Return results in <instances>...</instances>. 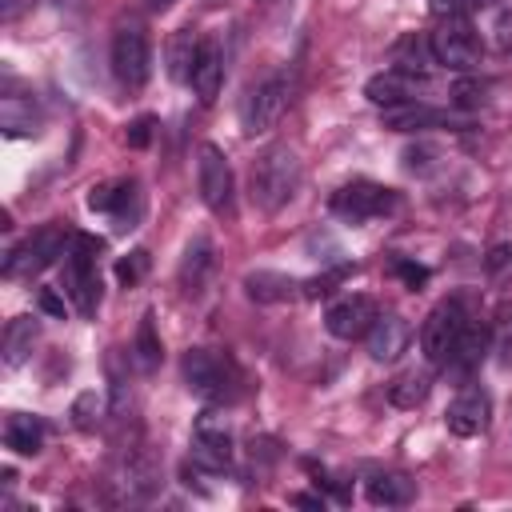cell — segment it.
I'll return each instance as SVG.
<instances>
[{"label":"cell","instance_id":"13","mask_svg":"<svg viewBox=\"0 0 512 512\" xmlns=\"http://www.w3.org/2000/svg\"><path fill=\"white\" fill-rule=\"evenodd\" d=\"M408 320L404 316H396V312H388V316H376L372 320V328H368V356L372 360H380V364H388V360H396L404 348H408Z\"/></svg>","mask_w":512,"mask_h":512},{"label":"cell","instance_id":"36","mask_svg":"<svg viewBox=\"0 0 512 512\" xmlns=\"http://www.w3.org/2000/svg\"><path fill=\"white\" fill-rule=\"evenodd\" d=\"M480 100H484V88H480V84H472V80L456 84V104H464V108H476Z\"/></svg>","mask_w":512,"mask_h":512},{"label":"cell","instance_id":"9","mask_svg":"<svg viewBox=\"0 0 512 512\" xmlns=\"http://www.w3.org/2000/svg\"><path fill=\"white\" fill-rule=\"evenodd\" d=\"M64 228H56V224H48V228H40V232H32L24 244H16L12 252H8V260H4V272L8 276H32V272H44L56 256H64L68 248H64Z\"/></svg>","mask_w":512,"mask_h":512},{"label":"cell","instance_id":"1","mask_svg":"<svg viewBox=\"0 0 512 512\" xmlns=\"http://www.w3.org/2000/svg\"><path fill=\"white\" fill-rule=\"evenodd\" d=\"M300 188V160L288 144H272L256 156L248 172V192L260 212H280Z\"/></svg>","mask_w":512,"mask_h":512},{"label":"cell","instance_id":"25","mask_svg":"<svg viewBox=\"0 0 512 512\" xmlns=\"http://www.w3.org/2000/svg\"><path fill=\"white\" fill-rule=\"evenodd\" d=\"M208 268H212V240H208V236H196V240L188 244V252H184V264H180V284H184V292H200Z\"/></svg>","mask_w":512,"mask_h":512},{"label":"cell","instance_id":"37","mask_svg":"<svg viewBox=\"0 0 512 512\" xmlns=\"http://www.w3.org/2000/svg\"><path fill=\"white\" fill-rule=\"evenodd\" d=\"M40 308H44L48 316H64V300H60L56 292H48V288L40 292Z\"/></svg>","mask_w":512,"mask_h":512},{"label":"cell","instance_id":"35","mask_svg":"<svg viewBox=\"0 0 512 512\" xmlns=\"http://www.w3.org/2000/svg\"><path fill=\"white\" fill-rule=\"evenodd\" d=\"M396 276H400L408 288H416V284H424V280H428V268H420V264H408V260H396Z\"/></svg>","mask_w":512,"mask_h":512},{"label":"cell","instance_id":"7","mask_svg":"<svg viewBox=\"0 0 512 512\" xmlns=\"http://www.w3.org/2000/svg\"><path fill=\"white\" fill-rule=\"evenodd\" d=\"M428 44H432L436 64H444L452 72H472L484 56V44H480V36L472 32L468 20H440V28L432 32Z\"/></svg>","mask_w":512,"mask_h":512},{"label":"cell","instance_id":"20","mask_svg":"<svg viewBox=\"0 0 512 512\" xmlns=\"http://www.w3.org/2000/svg\"><path fill=\"white\" fill-rule=\"evenodd\" d=\"M428 392H432V372L428 368H404L388 384V404H396V408H420L428 400Z\"/></svg>","mask_w":512,"mask_h":512},{"label":"cell","instance_id":"22","mask_svg":"<svg viewBox=\"0 0 512 512\" xmlns=\"http://www.w3.org/2000/svg\"><path fill=\"white\" fill-rule=\"evenodd\" d=\"M484 352H488V328L468 320V328H464V336H460V344H456V352L448 356L444 368H452L456 376H468V372L484 360Z\"/></svg>","mask_w":512,"mask_h":512},{"label":"cell","instance_id":"17","mask_svg":"<svg viewBox=\"0 0 512 512\" xmlns=\"http://www.w3.org/2000/svg\"><path fill=\"white\" fill-rule=\"evenodd\" d=\"M192 92H196V100L200 104H212L216 96H220V88H224V56H220V48H216V40H204V48H200V60H196V68H192Z\"/></svg>","mask_w":512,"mask_h":512},{"label":"cell","instance_id":"15","mask_svg":"<svg viewBox=\"0 0 512 512\" xmlns=\"http://www.w3.org/2000/svg\"><path fill=\"white\" fill-rule=\"evenodd\" d=\"M380 120L392 132H428V128H440V124H448V128L456 124L448 112H436V108H428L420 100H408V104H396V108H380Z\"/></svg>","mask_w":512,"mask_h":512},{"label":"cell","instance_id":"6","mask_svg":"<svg viewBox=\"0 0 512 512\" xmlns=\"http://www.w3.org/2000/svg\"><path fill=\"white\" fill-rule=\"evenodd\" d=\"M288 100H292V80H288L284 72H276V76L260 80V84L248 92L244 108H240L244 132H248V136L268 132V128H272V124H276V120L288 112Z\"/></svg>","mask_w":512,"mask_h":512},{"label":"cell","instance_id":"24","mask_svg":"<svg viewBox=\"0 0 512 512\" xmlns=\"http://www.w3.org/2000/svg\"><path fill=\"white\" fill-rule=\"evenodd\" d=\"M36 332H40V324H36L32 316H16V320L8 324V332H4V364H8V368L24 364V360L32 356Z\"/></svg>","mask_w":512,"mask_h":512},{"label":"cell","instance_id":"33","mask_svg":"<svg viewBox=\"0 0 512 512\" xmlns=\"http://www.w3.org/2000/svg\"><path fill=\"white\" fill-rule=\"evenodd\" d=\"M116 188H120V184H96V188L88 192V208H92V212H96V208H100V212H112Z\"/></svg>","mask_w":512,"mask_h":512},{"label":"cell","instance_id":"21","mask_svg":"<svg viewBox=\"0 0 512 512\" xmlns=\"http://www.w3.org/2000/svg\"><path fill=\"white\" fill-rule=\"evenodd\" d=\"M364 96H368L376 108H396V104L416 100V96H412V76H404V72H396V68L372 76V80L364 84Z\"/></svg>","mask_w":512,"mask_h":512},{"label":"cell","instance_id":"39","mask_svg":"<svg viewBox=\"0 0 512 512\" xmlns=\"http://www.w3.org/2000/svg\"><path fill=\"white\" fill-rule=\"evenodd\" d=\"M20 16V0H4V20H16Z\"/></svg>","mask_w":512,"mask_h":512},{"label":"cell","instance_id":"16","mask_svg":"<svg viewBox=\"0 0 512 512\" xmlns=\"http://www.w3.org/2000/svg\"><path fill=\"white\" fill-rule=\"evenodd\" d=\"M244 292H248V300H256V304H284V300L300 296L304 284H300L296 276L260 268V272H248V276H244Z\"/></svg>","mask_w":512,"mask_h":512},{"label":"cell","instance_id":"23","mask_svg":"<svg viewBox=\"0 0 512 512\" xmlns=\"http://www.w3.org/2000/svg\"><path fill=\"white\" fill-rule=\"evenodd\" d=\"M432 60H436L432 56V44L428 40H416V32L412 36H400L392 44V68L404 72V76H424Z\"/></svg>","mask_w":512,"mask_h":512},{"label":"cell","instance_id":"40","mask_svg":"<svg viewBox=\"0 0 512 512\" xmlns=\"http://www.w3.org/2000/svg\"><path fill=\"white\" fill-rule=\"evenodd\" d=\"M168 4H172V0H148V8H152V12H164Z\"/></svg>","mask_w":512,"mask_h":512},{"label":"cell","instance_id":"2","mask_svg":"<svg viewBox=\"0 0 512 512\" xmlns=\"http://www.w3.org/2000/svg\"><path fill=\"white\" fill-rule=\"evenodd\" d=\"M180 372H184V384L188 392H196L200 400H232L236 396V384H240V372L228 356L212 352V348H188L184 360H180Z\"/></svg>","mask_w":512,"mask_h":512},{"label":"cell","instance_id":"10","mask_svg":"<svg viewBox=\"0 0 512 512\" xmlns=\"http://www.w3.org/2000/svg\"><path fill=\"white\" fill-rule=\"evenodd\" d=\"M196 176H200V196H204L208 212L228 216L232 212V168H228V156L216 144H204L200 148Z\"/></svg>","mask_w":512,"mask_h":512},{"label":"cell","instance_id":"5","mask_svg":"<svg viewBox=\"0 0 512 512\" xmlns=\"http://www.w3.org/2000/svg\"><path fill=\"white\" fill-rule=\"evenodd\" d=\"M464 328H468V312H464V304H460V300H440V304L428 312L424 328H420V344H424L428 364L444 368L448 356L456 352Z\"/></svg>","mask_w":512,"mask_h":512},{"label":"cell","instance_id":"14","mask_svg":"<svg viewBox=\"0 0 512 512\" xmlns=\"http://www.w3.org/2000/svg\"><path fill=\"white\" fill-rule=\"evenodd\" d=\"M192 460L204 472H224L232 464V436H228V428L200 420V428L192 436Z\"/></svg>","mask_w":512,"mask_h":512},{"label":"cell","instance_id":"30","mask_svg":"<svg viewBox=\"0 0 512 512\" xmlns=\"http://www.w3.org/2000/svg\"><path fill=\"white\" fill-rule=\"evenodd\" d=\"M144 272H148V252H144V248H136V252H128L124 260H116V280H120V284H136Z\"/></svg>","mask_w":512,"mask_h":512},{"label":"cell","instance_id":"19","mask_svg":"<svg viewBox=\"0 0 512 512\" xmlns=\"http://www.w3.org/2000/svg\"><path fill=\"white\" fill-rule=\"evenodd\" d=\"M200 48H204V36L196 28H180L172 36V44H168V76L180 80V84H188L196 60H200Z\"/></svg>","mask_w":512,"mask_h":512},{"label":"cell","instance_id":"27","mask_svg":"<svg viewBox=\"0 0 512 512\" xmlns=\"http://www.w3.org/2000/svg\"><path fill=\"white\" fill-rule=\"evenodd\" d=\"M136 364H140V372H152L156 364H160V356H164V348H160V336H156V324H152V312H144L140 316V328H136Z\"/></svg>","mask_w":512,"mask_h":512},{"label":"cell","instance_id":"29","mask_svg":"<svg viewBox=\"0 0 512 512\" xmlns=\"http://www.w3.org/2000/svg\"><path fill=\"white\" fill-rule=\"evenodd\" d=\"M488 0H428V12L436 16V20H464L468 12H476V8H484Z\"/></svg>","mask_w":512,"mask_h":512},{"label":"cell","instance_id":"18","mask_svg":"<svg viewBox=\"0 0 512 512\" xmlns=\"http://www.w3.org/2000/svg\"><path fill=\"white\" fill-rule=\"evenodd\" d=\"M364 492H368V500L376 508H404V504H412L416 484L408 476H400V472H376V476H368Z\"/></svg>","mask_w":512,"mask_h":512},{"label":"cell","instance_id":"34","mask_svg":"<svg viewBox=\"0 0 512 512\" xmlns=\"http://www.w3.org/2000/svg\"><path fill=\"white\" fill-rule=\"evenodd\" d=\"M152 124H156L152 116H136V120L128 124V144H132V148H144V144L152 140Z\"/></svg>","mask_w":512,"mask_h":512},{"label":"cell","instance_id":"12","mask_svg":"<svg viewBox=\"0 0 512 512\" xmlns=\"http://www.w3.org/2000/svg\"><path fill=\"white\" fill-rule=\"evenodd\" d=\"M488 416H492V400L484 388H464L448 412H444V424L452 436H480L488 428Z\"/></svg>","mask_w":512,"mask_h":512},{"label":"cell","instance_id":"38","mask_svg":"<svg viewBox=\"0 0 512 512\" xmlns=\"http://www.w3.org/2000/svg\"><path fill=\"white\" fill-rule=\"evenodd\" d=\"M300 508H324V496H296Z\"/></svg>","mask_w":512,"mask_h":512},{"label":"cell","instance_id":"28","mask_svg":"<svg viewBox=\"0 0 512 512\" xmlns=\"http://www.w3.org/2000/svg\"><path fill=\"white\" fill-rule=\"evenodd\" d=\"M484 272L492 284H512V244H492L484 256Z\"/></svg>","mask_w":512,"mask_h":512},{"label":"cell","instance_id":"31","mask_svg":"<svg viewBox=\"0 0 512 512\" xmlns=\"http://www.w3.org/2000/svg\"><path fill=\"white\" fill-rule=\"evenodd\" d=\"M72 416H76V428H96V420H100V396L96 392H84L72 404Z\"/></svg>","mask_w":512,"mask_h":512},{"label":"cell","instance_id":"4","mask_svg":"<svg viewBox=\"0 0 512 512\" xmlns=\"http://www.w3.org/2000/svg\"><path fill=\"white\" fill-rule=\"evenodd\" d=\"M112 76L120 88H144L152 72V44L140 24H120L112 36Z\"/></svg>","mask_w":512,"mask_h":512},{"label":"cell","instance_id":"26","mask_svg":"<svg viewBox=\"0 0 512 512\" xmlns=\"http://www.w3.org/2000/svg\"><path fill=\"white\" fill-rule=\"evenodd\" d=\"M4 444H8L12 452H20V456H36L40 444H44V424L32 420V416H12V420L4 424Z\"/></svg>","mask_w":512,"mask_h":512},{"label":"cell","instance_id":"8","mask_svg":"<svg viewBox=\"0 0 512 512\" xmlns=\"http://www.w3.org/2000/svg\"><path fill=\"white\" fill-rule=\"evenodd\" d=\"M396 208V192L392 188H380L372 180H352L344 184L336 196H332V212L348 224H360V220H372V216H384Z\"/></svg>","mask_w":512,"mask_h":512},{"label":"cell","instance_id":"32","mask_svg":"<svg viewBox=\"0 0 512 512\" xmlns=\"http://www.w3.org/2000/svg\"><path fill=\"white\" fill-rule=\"evenodd\" d=\"M352 268L344 264V268H332V272H324V276H312V280H304V296H328L344 276H348Z\"/></svg>","mask_w":512,"mask_h":512},{"label":"cell","instance_id":"3","mask_svg":"<svg viewBox=\"0 0 512 512\" xmlns=\"http://www.w3.org/2000/svg\"><path fill=\"white\" fill-rule=\"evenodd\" d=\"M100 248L104 244L92 236H72V244L64 252V288L84 316H92L100 304V276H96V252Z\"/></svg>","mask_w":512,"mask_h":512},{"label":"cell","instance_id":"11","mask_svg":"<svg viewBox=\"0 0 512 512\" xmlns=\"http://www.w3.org/2000/svg\"><path fill=\"white\" fill-rule=\"evenodd\" d=\"M376 316H380V312H376V300L356 292V296H344V300H336V304L328 308L324 328H328L336 340H360V336H368V328H372Z\"/></svg>","mask_w":512,"mask_h":512}]
</instances>
